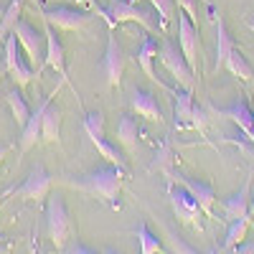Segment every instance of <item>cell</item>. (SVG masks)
I'll list each match as a JSON object with an SVG mask.
<instances>
[{"mask_svg": "<svg viewBox=\"0 0 254 254\" xmlns=\"http://www.w3.org/2000/svg\"><path fill=\"white\" fill-rule=\"evenodd\" d=\"M125 173L127 171H122L117 165H102V168H94V171L84 173V176H61L59 183L69 186L74 190H81V193H87V196H97L110 208H120V193H122Z\"/></svg>", "mask_w": 254, "mask_h": 254, "instance_id": "6da1fadb", "label": "cell"}, {"mask_svg": "<svg viewBox=\"0 0 254 254\" xmlns=\"http://www.w3.org/2000/svg\"><path fill=\"white\" fill-rule=\"evenodd\" d=\"M102 18H104V23L110 26V31H115L122 23H137L140 28L150 31V33H155L158 28L163 31L153 8H140V5L130 3V0H107Z\"/></svg>", "mask_w": 254, "mask_h": 254, "instance_id": "7a4b0ae2", "label": "cell"}, {"mask_svg": "<svg viewBox=\"0 0 254 254\" xmlns=\"http://www.w3.org/2000/svg\"><path fill=\"white\" fill-rule=\"evenodd\" d=\"M71 219H69V211H66V203H64V198L59 193L49 196L46 198V234L54 244V249H64L66 247V242L71 239Z\"/></svg>", "mask_w": 254, "mask_h": 254, "instance_id": "3957f363", "label": "cell"}, {"mask_svg": "<svg viewBox=\"0 0 254 254\" xmlns=\"http://www.w3.org/2000/svg\"><path fill=\"white\" fill-rule=\"evenodd\" d=\"M41 18L56 31H84L94 18L92 10L79 5H38Z\"/></svg>", "mask_w": 254, "mask_h": 254, "instance_id": "277c9868", "label": "cell"}, {"mask_svg": "<svg viewBox=\"0 0 254 254\" xmlns=\"http://www.w3.org/2000/svg\"><path fill=\"white\" fill-rule=\"evenodd\" d=\"M158 59H160L163 66L171 71V76L176 79L178 87L193 92V87H196V71L188 66V61H186V56H183V51H181L178 44L163 38L160 46H158Z\"/></svg>", "mask_w": 254, "mask_h": 254, "instance_id": "5b68a950", "label": "cell"}, {"mask_svg": "<svg viewBox=\"0 0 254 254\" xmlns=\"http://www.w3.org/2000/svg\"><path fill=\"white\" fill-rule=\"evenodd\" d=\"M3 66L10 74V79L15 81V87H20V89L28 87V84L33 81V76H38V71L31 66V64H26L23 54H20V44H18L15 33H10L3 41Z\"/></svg>", "mask_w": 254, "mask_h": 254, "instance_id": "8992f818", "label": "cell"}, {"mask_svg": "<svg viewBox=\"0 0 254 254\" xmlns=\"http://www.w3.org/2000/svg\"><path fill=\"white\" fill-rule=\"evenodd\" d=\"M168 201H171V208H173V214L181 224L190 226V229H203L201 226V219L206 216L203 214V208L198 206V201L188 193V190L178 183H171L168 186Z\"/></svg>", "mask_w": 254, "mask_h": 254, "instance_id": "52a82bcc", "label": "cell"}, {"mask_svg": "<svg viewBox=\"0 0 254 254\" xmlns=\"http://www.w3.org/2000/svg\"><path fill=\"white\" fill-rule=\"evenodd\" d=\"M13 33L18 36L20 49L26 51L28 64H31V66L38 71V76H41V69H44V56H46V33H38V31L28 23V20H23V18L18 20V26H15Z\"/></svg>", "mask_w": 254, "mask_h": 254, "instance_id": "ba28073f", "label": "cell"}, {"mask_svg": "<svg viewBox=\"0 0 254 254\" xmlns=\"http://www.w3.org/2000/svg\"><path fill=\"white\" fill-rule=\"evenodd\" d=\"M54 176L46 171L41 163H36L33 168H31V173H28V178L20 183V186H15V190H13V196L15 198H23V201H33V203H41L44 198H49V190H51V186H54Z\"/></svg>", "mask_w": 254, "mask_h": 254, "instance_id": "9c48e42d", "label": "cell"}, {"mask_svg": "<svg viewBox=\"0 0 254 254\" xmlns=\"http://www.w3.org/2000/svg\"><path fill=\"white\" fill-rule=\"evenodd\" d=\"M178 46L188 61V66L198 74V59H201V36H198V23L188 18V13L178 10Z\"/></svg>", "mask_w": 254, "mask_h": 254, "instance_id": "30bf717a", "label": "cell"}, {"mask_svg": "<svg viewBox=\"0 0 254 254\" xmlns=\"http://www.w3.org/2000/svg\"><path fill=\"white\" fill-rule=\"evenodd\" d=\"M171 178H173V183H178V186H183L190 196H193L196 201H198V206L203 208V214L208 216V219H214V206H216V190H214V186L211 183H206V181H201V178H193V176H186V173H171Z\"/></svg>", "mask_w": 254, "mask_h": 254, "instance_id": "8fae6325", "label": "cell"}, {"mask_svg": "<svg viewBox=\"0 0 254 254\" xmlns=\"http://www.w3.org/2000/svg\"><path fill=\"white\" fill-rule=\"evenodd\" d=\"M125 64H127L125 46H122V41L115 36V31H110L107 49H104V56H102V69H104V76H107L110 87H120L122 74H125Z\"/></svg>", "mask_w": 254, "mask_h": 254, "instance_id": "7c38bea8", "label": "cell"}, {"mask_svg": "<svg viewBox=\"0 0 254 254\" xmlns=\"http://www.w3.org/2000/svg\"><path fill=\"white\" fill-rule=\"evenodd\" d=\"M56 94H59V89H56L51 97H56ZM51 97H44V102H41L38 107L31 112L28 122H26L23 127H20V140H18V145H20V155H26L28 150H33L36 142L41 140V127H44V115H46L49 104H51Z\"/></svg>", "mask_w": 254, "mask_h": 254, "instance_id": "4fadbf2b", "label": "cell"}, {"mask_svg": "<svg viewBox=\"0 0 254 254\" xmlns=\"http://www.w3.org/2000/svg\"><path fill=\"white\" fill-rule=\"evenodd\" d=\"M249 201H252V173H249V178L244 181V186L237 190V193H231L229 198H221L219 208H221L224 219H226L229 224H234V221H239L242 216L252 214Z\"/></svg>", "mask_w": 254, "mask_h": 254, "instance_id": "5bb4252c", "label": "cell"}, {"mask_svg": "<svg viewBox=\"0 0 254 254\" xmlns=\"http://www.w3.org/2000/svg\"><path fill=\"white\" fill-rule=\"evenodd\" d=\"M44 33H46V56H44V66L54 69L61 76V84H69V74H66V64H64V46L54 31V26H49L44 20Z\"/></svg>", "mask_w": 254, "mask_h": 254, "instance_id": "9a60e30c", "label": "cell"}, {"mask_svg": "<svg viewBox=\"0 0 254 254\" xmlns=\"http://www.w3.org/2000/svg\"><path fill=\"white\" fill-rule=\"evenodd\" d=\"M130 107H132V112H137L140 117L150 120V122H163L165 120L160 104H158V97L153 92L142 89V87H132V92H130Z\"/></svg>", "mask_w": 254, "mask_h": 254, "instance_id": "2e32d148", "label": "cell"}, {"mask_svg": "<svg viewBox=\"0 0 254 254\" xmlns=\"http://www.w3.org/2000/svg\"><path fill=\"white\" fill-rule=\"evenodd\" d=\"M219 115L226 117V120H231V122H234L239 130L252 140V132H254V110L247 104V99L231 104V107H226V110H219Z\"/></svg>", "mask_w": 254, "mask_h": 254, "instance_id": "e0dca14e", "label": "cell"}, {"mask_svg": "<svg viewBox=\"0 0 254 254\" xmlns=\"http://www.w3.org/2000/svg\"><path fill=\"white\" fill-rule=\"evenodd\" d=\"M135 56H137V64H140L142 74L150 79L153 84H158V87L165 89V84L158 79V74H155V69H153V61L158 59V44L153 41V36H145V38H142V44H140V49H137Z\"/></svg>", "mask_w": 254, "mask_h": 254, "instance_id": "ac0fdd59", "label": "cell"}, {"mask_svg": "<svg viewBox=\"0 0 254 254\" xmlns=\"http://www.w3.org/2000/svg\"><path fill=\"white\" fill-rule=\"evenodd\" d=\"M173 115H176V130H186L190 127V115H193V92L178 87L173 92Z\"/></svg>", "mask_w": 254, "mask_h": 254, "instance_id": "d6986e66", "label": "cell"}, {"mask_svg": "<svg viewBox=\"0 0 254 254\" xmlns=\"http://www.w3.org/2000/svg\"><path fill=\"white\" fill-rule=\"evenodd\" d=\"M137 135H140V127H137V120L132 115H120V122H117V142L125 147L127 153H135L137 150Z\"/></svg>", "mask_w": 254, "mask_h": 254, "instance_id": "ffe728a7", "label": "cell"}, {"mask_svg": "<svg viewBox=\"0 0 254 254\" xmlns=\"http://www.w3.org/2000/svg\"><path fill=\"white\" fill-rule=\"evenodd\" d=\"M216 61H214V71H221L224 69V64L229 59V54L234 51V41H231L229 31H226V23H224V18L216 13Z\"/></svg>", "mask_w": 254, "mask_h": 254, "instance_id": "44dd1931", "label": "cell"}, {"mask_svg": "<svg viewBox=\"0 0 254 254\" xmlns=\"http://www.w3.org/2000/svg\"><path fill=\"white\" fill-rule=\"evenodd\" d=\"M61 107L59 104H49V110L44 115V127H41V140L44 142H56L59 145V137H61Z\"/></svg>", "mask_w": 254, "mask_h": 254, "instance_id": "7402d4cb", "label": "cell"}, {"mask_svg": "<svg viewBox=\"0 0 254 254\" xmlns=\"http://www.w3.org/2000/svg\"><path fill=\"white\" fill-rule=\"evenodd\" d=\"M5 102H8V107H10V115H13L15 125H18V127H23V125L28 122V117H31V107H28V102H26L23 92H20V87L8 89Z\"/></svg>", "mask_w": 254, "mask_h": 254, "instance_id": "603a6c76", "label": "cell"}, {"mask_svg": "<svg viewBox=\"0 0 254 254\" xmlns=\"http://www.w3.org/2000/svg\"><path fill=\"white\" fill-rule=\"evenodd\" d=\"M224 69H226L229 74H234L237 79H242V81H252V79H254L252 64L247 61V56H244L239 49H234V51L229 54V59H226V64H224Z\"/></svg>", "mask_w": 254, "mask_h": 254, "instance_id": "cb8c5ba5", "label": "cell"}, {"mask_svg": "<svg viewBox=\"0 0 254 254\" xmlns=\"http://www.w3.org/2000/svg\"><path fill=\"white\" fill-rule=\"evenodd\" d=\"M20 13H23V0H10L8 8L0 13V41H5L20 20Z\"/></svg>", "mask_w": 254, "mask_h": 254, "instance_id": "d4e9b609", "label": "cell"}, {"mask_svg": "<svg viewBox=\"0 0 254 254\" xmlns=\"http://www.w3.org/2000/svg\"><path fill=\"white\" fill-rule=\"evenodd\" d=\"M249 224H252V214L242 216V219H239V221H234V224H229V231H226V237H224L221 249H224V252H229V249H234L237 244H242V242L247 239Z\"/></svg>", "mask_w": 254, "mask_h": 254, "instance_id": "484cf974", "label": "cell"}, {"mask_svg": "<svg viewBox=\"0 0 254 254\" xmlns=\"http://www.w3.org/2000/svg\"><path fill=\"white\" fill-rule=\"evenodd\" d=\"M135 237H137L140 254H165V252H163V244H160V239L153 234L150 229H147V224H140V226L135 229Z\"/></svg>", "mask_w": 254, "mask_h": 254, "instance_id": "4316f807", "label": "cell"}, {"mask_svg": "<svg viewBox=\"0 0 254 254\" xmlns=\"http://www.w3.org/2000/svg\"><path fill=\"white\" fill-rule=\"evenodd\" d=\"M150 3V8L160 15V26H163V31L168 28V23L173 20V15H176V0H147Z\"/></svg>", "mask_w": 254, "mask_h": 254, "instance_id": "83f0119b", "label": "cell"}, {"mask_svg": "<svg viewBox=\"0 0 254 254\" xmlns=\"http://www.w3.org/2000/svg\"><path fill=\"white\" fill-rule=\"evenodd\" d=\"M190 127H196L198 132H206V127H208V112L201 107V104H193V115H190Z\"/></svg>", "mask_w": 254, "mask_h": 254, "instance_id": "f1b7e54d", "label": "cell"}, {"mask_svg": "<svg viewBox=\"0 0 254 254\" xmlns=\"http://www.w3.org/2000/svg\"><path fill=\"white\" fill-rule=\"evenodd\" d=\"M178 10L188 13V18L193 20V23H198V0H176Z\"/></svg>", "mask_w": 254, "mask_h": 254, "instance_id": "f546056e", "label": "cell"}, {"mask_svg": "<svg viewBox=\"0 0 254 254\" xmlns=\"http://www.w3.org/2000/svg\"><path fill=\"white\" fill-rule=\"evenodd\" d=\"M74 5H79V8H87V10H92V13H97L99 18L104 15V5H99L97 0H71Z\"/></svg>", "mask_w": 254, "mask_h": 254, "instance_id": "4dcf8cb0", "label": "cell"}, {"mask_svg": "<svg viewBox=\"0 0 254 254\" xmlns=\"http://www.w3.org/2000/svg\"><path fill=\"white\" fill-rule=\"evenodd\" d=\"M168 239H171V247L178 252V254H198V252H193V249H190V247H186L178 237H173V234H168Z\"/></svg>", "mask_w": 254, "mask_h": 254, "instance_id": "1f68e13d", "label": "cell"}, {"mask_svg": "<svg viewBox=\"0 0 254 254\" xmlns=\"http://www.w3.org/2000/svg\"><path fill=\"white\" fill-rule=\"evenodd\" d=\"M229 254H254V242H242V244H237L234 249H229Z\"/></svg>", "mask_w": 254, "mask_h": 254, "instance_id": "d6a6232c", "label": "cell"}, {"mask_svg": "<svg viewBox=\"0 0 254 254\" xmlns=\"http://www.w3.org/2000/svg\"><path fill=\"white\" fill-rule=\"evenodd\" d=\"M69 254H97V252H94V249H89V247H84V244H76Z\"/></svg>", "mask_w": 254, "mask_h": 254, "instance_id": "836d02e7", "label": "cell"}, {"mask_svg": "<svg viewBox=\"0 0 254 254\" xmlns=\"http://www.w3.org/2000/svg\"><path fill=\"white\" fill-rule=\"evenodd\" d=\"M8 252H10V242L5 234H0V254H8Z\"/></svg>", "mask_w": 254, "mask_h": 254, "instance_id": "e575fe53", "label": "cell"}, {"mask_svg": "<svg viewBox=\"0 0 254 254\" xmlns=\"http://www.w3.org/2000/svg\"><path fill=\"white\" fill-rule=\"evenodd\" d=\"M13 190H15V186H10V188H5V190H0V206H3V201H5L8 196H13Z\"/></svg>", "mask_w": 254, "mask_h": 254, "instance_id": "d590c367", "label": "cell"}, {"mask_svg": "<svg viewBox=\"0 0 254 254\" xmlns=\"http://www.w3.org/2000/svg\"><path fill=\"white\" fill-rule=\"evenodd\" d=\"M3 158H5V147H0V163H3Z\"/></svg>", "mask_w": 254, "mask_h": 254, "instance_id": "8d00e7d4", "label": "cell"}, {"mask_svg": "<svg viewBox=\"0 0 254 254\" xmlns=\"http://www.w3.org/2000/svg\"><path fill=\"white\" fill-rule=\"evenodd\" d=\"M104 254H120L117 249H104Z\"/></svg>", "mask_w": 254, "mask_h": 254, "instance_id": "74e56055", "label": "cell"}, {"mask_svg": "<svg viewBox=\"0 0 254 254\" xmlns=\"http://www.w3.org/2000/svg\"><path fill=\"white\" fill-rule=\"evenodd\" d=\"M130 3H135V5H140V0H130Z\"/></svg>", "mask_w": 254, "mask_h": 254, "instance_id": "f35d334b", "label": "cell"}, {"mask_svg": "<svg viewBox=\"0 0 254 254\" xmlns=\"http://www.w3.org/2000/svg\"><path fill=\"white\" fill-rule=\"evenodd\" d=\"M249 28H252V33H254V23H252V26H249Z\"/></svg>", "mask_w": 254, "mask_h": 254, "instance_id": "ab89813d", "label": "cell"}, {"mask_svg": "<svg viewBox=\"0 0 254 254\" xmlns=\"http://www.w3.org/2000/svg\"><path fill=\"white\" fill-rule=\"evenodd\" d=\"M33 254H38V252H36V249H33Z\"/></svg>", "mask_w": 254, "mask_h": 254, "instance_id": "60d3db41", "label": "cell"}]
</instances>
